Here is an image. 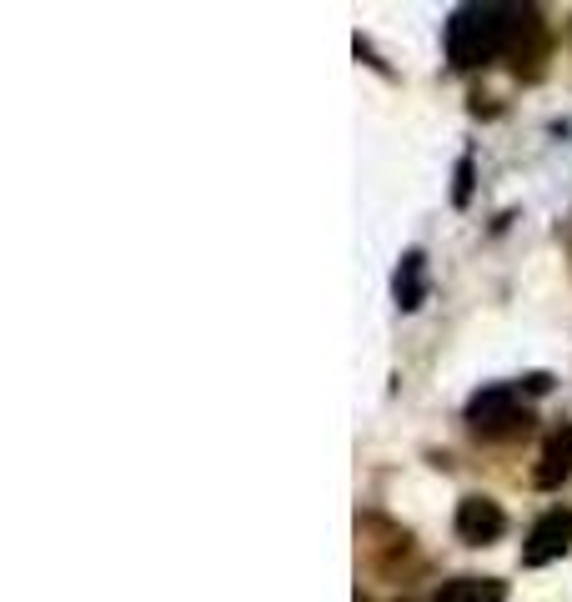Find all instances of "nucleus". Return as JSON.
<instances>
[{"label": "nucleus", "mask_w": 572, "mask_h": 602, "mask_svg": "<svg viewBox=\"0 0 572 602\" xmlns=\"http://www.w3.org/2000/svg\"><path fill=\"white\" fill-rule=\"evenodd\" d=\"M453 201H457V206H467V201H472V156H462V161H457V186H453Z\"/></svg>", "instance_id": "8"}, {"label": "nucleus", "mask_w": 572, "mask_h": 602, "mask_svg": "<svg viewBox=\"0 0 572 602\" xmlns=\"http://www.w3.org/2000/svg\"><path fill=\"white\" fill-rule=\"evenodd\" d=\"M523 31H537L533 11H517V5H457L453 21H447V60L457 71L488 66L502 50H513Z\"/></svg>", "instance_id": "1"}, {"label": "nucleus", "mask_w": 572, "mask_h": 602, "mask_svg": "<svg viewBox=\"0 0 572 602\" xmlns=\"http://www.w3.org/2000/svg\"><path fill=\"white\" fill-rule=\"evenodd\" d=\"M572 477V427H552L548 442H542V457L533 467V482L537 487H562Z\"/></svg>", "instance_id": "5"}, {"label": "nucleus", "mask_w": 572, "mask_h": 602, "mask_svg": "<svg viewBox=\"0 0 572 602\" xmlns=\"http://www.w3.org/2000/svg\"><path fill=\"white\" fill-rule=\"evenodd\" d=\"M502 532H507V512H502L492 497L472 492L457 502V537H462L467 547H488V543H497Z\"/></svg>", "instance_id": "3"}, {"label": "nucleus", "mask_w": 572, "mask_h": 602, "mask_svg": "<svg viewBox=\"0 0 572 602\" xmlns=\"http://www.w3.org/2000/svg\"><path fill=\"white\" fill-rule=\"evenodd\" d=\"M533 417L517 407L513 387H482L472 401H467V427L477 438H513V432H527Z\"/></svg>", "instance_id": "2"}, {"label": "nucleus", "mask_w": 572, "mask_h": 602, "mask_svg": "<svg viewBox=\"0 0 572 602\" xmlns=\"http://www.w3.org/2000/svg\"><path fill=\"white\" fill-rule=\"evenodd\" d=\"M437 602H502V582H492V578H453V582H442Z\"/></svg>", "instance_id": "7"}, {"label": "nucleus", "mask_w": 572, "mask_h": 602, "mask_svg": "<svg viewBox=\"0 0 572 602\" xmlns=\"http://www.w3.org/2000/svg\"><path fill=\"white\" fill-rule=\"evenodd\" d=\"M568 547H572V508H548L533 522V532H527L523 563L542 567V563H552V557H562Z\"/></svg>", "instance_id": "4"}, {"label": "nucleus", "mask_w": 572, "mask_h": 602, "mask_svg": "<svg viewBox=\"0 0 572 602\" xmlns=\"http://www.w3.org/2000/svg\"><path fill=\"white\" fill-rule=\"evenodd\" d=\"M392 292H397V307L402 311H417L422 296H427V257L422 251H407L402 266L392 276Z\"/></svg>", "instance_id": "6"}, {"label": "nucleus", "mask_w": 572, "mask_h": 602, "mask_svg": "<svg viewBox=\"0 0 572 602\" xmlns=\"http://www.w3.org/2000/svg\"><path fill=\"white\" fill-rule=\"evenodd\" d=\"M548 387H552L548 372H533V377H527V391H548Z\"/></svg>", "instance_id": "9"}]
</instances>
